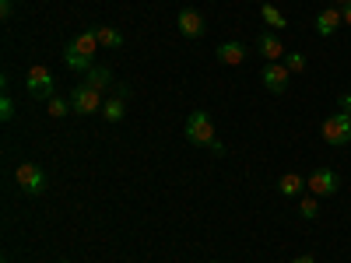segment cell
<instances>
[{"label":"cell","instance_id":"83f0119b","mask_svg":"<svg viewBox=\"0 0 351 263\" xmlns=\"http://www.w3.org/2000/svg\"><path fill=\"white\" fill-rule=\"evenodd\" d=\"M60 263H71V260H60Z\"/></svg>","mask_w":351,"mask_h":263},{"label":"cell","instance_id":"9a60e30c","mask_svg":"<svg viewBox=\"0 0 351 263\" xmlns=\"http://www.w3.org/2000/svg\"><path fill=\"white\" fill-rule=\"evenodd\" d=\"M64 64L74 71V74H88V71H92L95 64H92V56H84V53H77V49H64Z\"/></svg>","mask_w":351,"mask_h":263},{"label":"cell","instance_id":"4fadbf2b","mask_svg":"<svg viewBox=\"0 0 351 263\" xmlns=\"http://www.w3.org/2000/svg\"><path fill=\"white\" fill-rule=\"evenodd\" d=\"M95 39H99L102 49H120L123 46V32L112 25H95Z\"/></svg>","mask_w":351,"mask_h":263},{"label":"cell","instance_id":"5b68a950","mask_svg":"<svg viewBox=\"0 0 351 263\" xmlns=\"http://www.w3.org/2000/svg\"><path fill=\"white\" fill-rule=\"evenodd\" d=\"M71 105L77 116H92V112H102V92H95V88H88L84 81L74 84L71 92Z\"/></svg>","mask_w":351,"mask_h":263},{"label":"cell","instance_id":"8992f818","mask_svg":"<svg viewBox=\"0 0 351 263\" xmlns=\"http://www.w3.org/2000/svg\"><path fill=\"white\" fill-rule=\"evenodd\" d=\"M337 186H341V175H337L334 168H313L309 179H306V190H309L313 197H334Z\"/></svg>","mask_w":351,"mask_h":263},{"label":"cell","instance_id":"ffe728a7","mask_svg":"<svg viewBox=\"0 0 351 263\" xmlns=\"http://www.w3.org/2000/svg\"><path fill=\"white\" fill-rule=\"evenodd\" d=\"M319 214V203H316V197L309 193V197H302L299 200V218H306V221H313Z\"/></svg>","mask_w":351,"mask_h":263},{"label":"cell","instance_id":"d4e9b609","mask_svg":"<svg viewBox=\"0 0 351 263\" xmlns=\"http://www.w3.org/2000/svg\"><path fill=\"white\" fill-rule=\"evenodd\" d=\"M291 263H316V256H313V253H302V256H295Z\"/></svg>","mask_w":351,"mask_h":263},{"label":"cell","instance_id":"484cf974","mask_svg":"<svg viewBox=\"0 0 351 263\" xmlns=\"http://www.w3.org/2000/svg\"><path fill=\"white\" fill-rule=\"evenodd\" d=\"M341 14H344V25H351V4H348V8H341Z\"/></svg>","mask_w":351,"mask_h":263},{"label":"cell","instance_id":"3957f363","mask_svg":"<svg viewBox=\"0 0 351 263\" xmlns=\"http://www.w3.org/2000/svg\"><path fill=\"white\" fill-rule=\"evenodd\" d=\"M25 88H28V95H32V99L49 102V99H53V74H49V67H43V64L28 67V74H25Z\"/></svg>","mask_w":351,"mask_h":263},{"label":"cell","instance_id":"cb8c5ba5","mask_svg":"<svg viewBox=\"0 0 351 263\" xmlns=\"http://www.w3.org/2000/svg\"><path fill=\"white\" fill-rule=\"evenodd\" d=\"M341 112H344V116H351V95H348V92L341 95Z\"/></svg>","mask_w":351,"mask_h":263},{"label":"cell","instance_id":"e0dca14e","mask_svg":"<svg viewBox=\"0 0 351 263\" xmlns=\"http://www.w3.org/2000/svg\"><path fill=\"white\" fill-rule=\"evenodd\" d=\"M260 18L267 21V28H274V32H281V28L288 25V18H285L281 8H274V4H260Z\"/></svg>","mask_w":351,"mask_h":263},{"label":"cell","instance_id":"7c38bea8","mask_svg":"<svg viewBox=\"0 0 351 263\" xmlns=\"http://www.w3.org/2000/svg\"><path fill=\"white\" fill-rule=\"evenodd\" d=\"M71 49H77V53H84V56H95L102 46H99V39H95V28H81V32L67 42Z\"/></svg>","mask_w":351,"mask_h":263},{"label":"cell","instance_id":"5bb4252c","mask_svg":"<svg viewBox=\"0 0 351 263\" xmlns=\"http://www.w3.org/2000/svg\"><path fill=\"white\" fill-rule=\"evenodd\" d=\"M302 190H306V183H302L299 172H285L281 179H278V193H281V197H299Z\"/></svg>","mask_w":351,"mask_h":263},{"label":"cell","instance_id":"44dd1931","mask_svg":"<svg viewBox=\"0 0 351 263\" xmlns=\"http://www.w3.org/2000/svg\"><path fill=\"white\" fill-rule=\"evenodd\" d=\"M285 67H288L291 74H302V71H306V56H302V53H285Z\"/></svg>","mask_w":351,"mask_h":263},{"label":"cell","instance_id":"ba28073f","mask_svg":"<svg viewBox=\"0 0 351 263\" xmlns=\"http://www.w3.org/2000/svg\"><path fill=\"white\" fill-rule=\"evenodd\" d=\"M176 28H180V36L183 39H200L204 36V18H200V11H193V8H183L180 14H176Z\"/></svg>","mask_w":351,"mask_h":263},{"label":"cell","instance_id":"2e32d148","mask_svg":"<svg viewBox=\"0 0 351 263\" xmlns=\"http://www.w3.org/2000/svg\"><path fill=\"white\" fill-rule=\"evenodd\" d=\"M84 84L95 88V92H106V88L112 84V71L109 67H92V71L84 74Z\"/></svg>","mask_w":351,"mask_h":263},{"label":"cell","instance_id":"8fae6325","mask_svg":"<svg viewBox=\"0 0 351 263\" xmlns=\"http://www.w3.org/2000/svg\"><path fill=\"white\" fill-rule=\"evenodd\" d=\"M215 56H218V64H225V67H236V64H243L246 60V46L243 42H221L218 49H215Z\"/></svg>","mask_w":351,"mask_h":263},{"label":"cell","instance_id":"30bf717a","mask_svg":"<svg viewBox=\"0 0 351 263\" xmlns=\"http://www.w3.org/2000/svg\"><path fill=\"white\" fill-rule=\"evenodd\" d=\"M256 49H260V56L267 64H281L285 60V46H281V39L274 36V32H263L260 39H256Z\"/></svg>","mask_w":351,"mask_h":263},{"label":"cell","instance_id":"277c9868","mask_svg":"<svg viewBox=\"0 0 351 263\" xmlns=\"http://www.w3.org/2000/svg\"><path fill=\"white\" fill-rule=\"evenodd\" d=\"M14 183H18L28 197H39V193L46 190V172H43L36 162H21V165L14 168Z\"/></svg>","mask_w":351,"mask_h":263},{"label":"cell","instance_id":"603a6c76","mask_svg":"<svg viewBox=\"0 0 351 263\" xmlns=\"http://www.w3.org/2000/svg\"><path fill=\"white\" fill-rule=\"evenodd\" d=\"M11 14H14V0H0V18L8 21Z\"/></svg>","mask_w":351,"mask_h":263},{"label":"cell","instance_id":"6da1fadb","mask_svg":"<svg viewBox=\"0 0 351 263\" xmlns=\"http://www.w3.org/2000/svg\"><path fill=\"white\" fill-rule=\"evenodd\" d=\"M186 140L197 144V148H211V144L218 140L215 137V123H211V116L204 112V109H193L186 116Z\"/></svg>","mask_w":351,"mask_h":263},{"label":"cell","instance_id":"7402d4cb","mask_svg":"<svg viewBox=\"0 0 351 263\" xmlns=\"http://www.w3.org/2000/svg\"><path fill=\"white\" fill-rule=\"evenodd\" d=\"M0 120H4V123L14 120V102H11V95H0Z\"/></svg>","mask_w":351,"mask_h":263},{"label":"cell","instance_id":"52a82bcc","mask_svg":"<svg viewBox=\"0 0 351 263\" xmlns=\"http://www.w3.org/2000/svg\"><path fill=\"white\" fill-rule=\"evenodd\" d=\"M260 77H263V88H267L271 95H285L288 84H291V71L285 67V60L281 64H267Z\"/></svg>","mask_w":351,"mask_h":263},{"label":"cell","instance_id":"ac0fdd59","mask_svg":"<svg viewBox=\"0 0 351 263\" xmlns=\"http://www.w3.org/2000/svg\"><path fill=\"white\" fill-rule=\"evenodd\" d=\"M102 116H106V123H120L123 116H127V102L123 99H109L102 105Z\"/></svg>","mask_w":351,"mask_h":263},{"label":"cell","instance_id":"4316f807","mask_svg":"<svg viewBox=\"0 0 351 263\" xmlns=\"http://www.w3.org/2000/svg\"><path fill=\"white\" fill-rule=\"evenodd\" d=\"M351 4V0H334V8H348Z\"/></svg>","mask_w":351,"mask_h":263},{"label":"cell","instance_id":"9c48e42d","mask_svg":"<svg viewBox=\"0 0 351 263\" xmlns=\"http://www.w3.org/2000/svg\"><path fill=\"white\" fill-rule=\"evenodd\" d=\"M341 25H344V14H341V8L330 4V8H324V11L316 14V36H324V39H327V36L337 32Z\"/></svg>","mask_w":351,"mask_h":263},{"label":"cell","instance_id":"7a4b0ae2","mask_svg":"<svg viewBox=\"0 0 351 263\" xmlns=\"http://www.w3.org/2000/svg\"><path fill=\"white\" fill-rule=\"evenodd\" d=\"M319 134H324V140L330 144V148H344V144H351V116H344V112L327 116Z\"/></svg>","mask_w":351,"mask_h":263},{"label":"cell","instance_id":"d6986e66","mask_svg":"<svg viewBox=\"0 0 351 263\" xmlns=\"http://www.w3.org/2000/svg\"><path fill=\"white\" fill-rule=\"evenodd\" d=\"M46 112L53 116V120H60V116L74 112V105H71V99H60V95H53V99L46 102Z\"/></svg>","mask_w":351,"mask_h":263}]
</instances>
